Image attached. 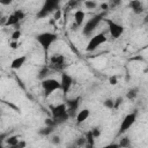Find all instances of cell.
<instances>
[{
  "mask_svg": "<svg viewBox=\"0 0 148 148\" xmlns=\"http://www.w3.org/2000/svg\"><path fill=\"white\" fill-rule=\"evenodd\" d=\"M51 114H52V118L54 119V121L57 123V125H60V124L67 121L71 117L67 111L66 103H60V104L51 106Z\"/></svg>",
  "mask_w": 148,
  "mask_h": 148,
  "instance_id": "6da1fadb",
  "label": "cell"
},
{
  "mask_svg": "<svg viewBox=\"0 0 148 148\" xmlns=\"http://www.w3.org/2000/svg\"><path fill=\"white\" fill-rule=\"evenodd\" d=\"M61 0H44V3L42 6V8L38 10V13L36 14L37 18H44L46 16H49L51 13H56L59 9Z\"/></svg>",
  "mask_w": 148,
  "mask_h": 148,
  "instance_id": "7a4b0ae2",
  "label": "cell"
},
{
  "mask_svg": "<svg viewBox=\"0 0 148 148\" xmlns=\"http://www.w3.org/2000/svg\"><path fill=\"white\" fill-rule=\"evenodd\" d=\"M36 40L42 46V49L44 50V52H47L50 50L51 45L57 40V34L50 32V31L40 32V34H38L36 36Z\"/></svg>",
  "mask_w": 148,
  "mask_h": 148,
  "instance_id": "3957f363",
  "label": "cell"
},
{
  "mask_svg": "<svg viewBox=\"0 0 148 148\" xmlns=\"http://www.w3.org/2000/svg\"><path fill=\"white\" fill-rule=\"evenodd\" d=\"M42 88H43L44 96L49 97L52 92H54L56 90H59L61 88V84H60V81H58L57 79L46 77L42 80Z\"/></svg>",
  "mask_w": 148,
  "mask_h": 148,
  "instance_id": "277c9868",
  "label": "cell"
},
{
  "mask_svg": "<svg viewBox=\"0 0 148 148\" xmlns=\"http://www.w3.org/2000/svg\"><path fill=\"white\" fill-rule=\"evenodd\" d=\"M102 20H103V14H97V15L92 16L91 18H89L82 28V34L84 36H90L92 34V31L98 27V24L101 23Z\"/></svg>",
  "mask_w": 148,
  "mask_h": 148,
  "instance_id": "5b68a950",
  "label": "cell"
},
{
  "mask_svg": "<svg viewBox=\"0 0 148 148\" xmlns=\"http://www.w3.org/2000/svg\"><path fill=\"white\" fill-rule=\"evenodd\" d=\"M105 42H106L105 35H104L103 32H99V34L92 36V37L89 39V42H88V44H87V47H86V51H87V52H92V51H95L96 49H98L102 44H104Z\"/></svg>",
  "mask_w": 148,
  "mask_h": 148,
  "instance_id": "8992f818",
  "label": "cell"
},
{
  "mask_svg": "<svg viewBox=\"0 0 148 148\" xmlns=\"http://www.w3.org/2000/svg\"><path fill=\"white\" fill-rule=\"evenodd\" d=\"M135 120H136V112H131V113L126 114V116L124 117V119L121 120V123H120L118 134H124V133H126V132L134 125Z\"/></svg>",
  "mask_w": 148,
  "mask_h": 148,
  "instance_id": "52a82bcc",
  "label": "cell"
},
{
  "mask_svg": "<svg viewBox=\"0 0 148 148\" xmlns=\"http://www.w3.org/2000/svg\"><path fill=\"white\" fill-rule=\"evenodd\" d=\"M105 22L109 27V32L113 38H118L124 34V27L121 24H119L112 20H109V18H106Z\"/></svg>",
  "mask_w": 148,
  "mask_h": 148,
  "instance_id": "ba28073f",
  "label": "cell"
},
{
  "mask_svg": "<svg viewBox=\"0 0 148 148\" xmlns=\"http://www.w3.org/2000/svg\"><path fill=\"white\" fill-rule=\"evenodd\" d=\"M50 68L61 71L65 67V57L62 54H53L50 58Z\"/></svg>",
  "mask_w": 148,
  "mask_h": 148,
  "instance_id": "9c48e42d",
  "label": "cell"
},
{
  "mask_svg": "<svg viewBox=\"0 0 148 148\" xmlns=\"http://www.w3.org/2000/svg\"><path fill=\"white\" fill-rule=\"evenodd\" d=\"M73 82H74V80H73V77H72L69 74H67V73H62V74H61V79H60L61 88H60V89L62 90L64 95H66V94L69 91L71 87L73 86Z\"/></svg>",
  "mask_w": 148,
  "mask_h": 148,
  "instance_id": "30bf717a",
  "label": "cell"
},
{
  "mask_svg": "<svg viewBox=\"0 0 148 148\" xmlns=\"http://www.w3.org/2000/svg\"><path fill=\"white\" fill-rule=\"evenodd\" d=\"M80 102H81V97H75V98H71V99H67L66 101V105H67V111L69 113V116L72 117L73 114H75V111L79 109V105H80Z\"/></svg>",
  "mask_w": 148,
  "mask_h": 148,
  "instance_id": "8fae6325",
  "label": "cell"
},
{
  "mask_svg": "<svg viewBox=\"0 0 148 148\" xmlns=\"http://www.w3.org/2000/svg\"><path fill=\"white\" fill-rule=\"evenodd\" d=\"M128 6L134 14H141L143 12V5L140 0H131Z\"/></svg>",
  "mask_w": 148,
  "mask_h": 148,
  "instance_id": "7c38bea8",
  "label": "cell"
},
{
  "mask_svg": "<svg viewBox=\"0 0 148 148\" xmlns=\"http://www.w3.org/2000/svg\"><path fill=\"white\" fill-rule=\"evenodd\" d=\"M27 61V57L25 56H20L17 58H15L12 64H10V68L12 69H20L21 67H23V65L25 64Z\"/></svg>",
  "mask_w": 148,
  "mask_h": 148,
  "instance_id": "4fadbf2b",
  "label": "cell"
},
{
  "mask_svg": "<svg viewBox=\"0 0 148 148\" xmlns=\"http://www.w3.org/2000/svg\"><path fill=\"white\" fill-rule=\"evenodd\" d=\"M89 116H90V111L88 109H82L76 114V123L77 124H82L83 121H86L89 118Z\"/></svg>",
  "mask_w": 148,
  "mask_h": 148,
  "instance_id": "5bb4252c",
  "label": "cell"
},
{
  "mask_svg": "<svg viewBox=\"0 0 148 148\" xmlns=\"http://www.w3.org/2000/svg\"><path fill=\"white\" fill-rule=\"evenodd\" d=\"M84 17H86V14L83 10L81 9H77L75 13H74V22L77 27H81L83 24V21H84Z\"/></svg>",
  "mask_w": 148,
  "mask_h": 148,
  "instance_id": "9a60e30c",
  "label": "cell"
},
{
  "mask_svg": "<svg viewBox=\"0 0 148 148\" xmlns=\"http://www.w3.org/2000/svg\"><path fill=\"white\" fill-rule=\"evenodd\" d=\"M6 142H7V145H8L9 147L16 148L17 143L20 142V140H18V136H17V135H12V136H8V138L6 139Z\"/></svg>",
  "mask_w": 148,
  "mask_h": 148,
  "instance_id": "2e32d148",
  "label": "cell"
},
{
  "mask_svg": "<svg viewBox=\"0 0 148 148\" xmlns=\"http://www.w3.org/2000/svg\"><path fill=\"white\" fill-rule=\"evenodd\" d=\"M20 23V20L15 16V14L13 13V14H10L8 17H7V21H6V25H17Z\"/></svg>",
  "mask_w": 148,
  "mask_h": 148,
  "instance_id": "e0dca14e",
  "label": "cell"
},
{
  "mask_svg": "<svg viewBox=\"0 0 148 148\" xmlns=\"http://www.w3.org/2000/svg\"><path fill=\"white\" fill-rule=\"evenodd\" d=\"M50 66H44V67H42L40 69H39V73H38V79H40V80H44V79H46V76L49 75V73H50Z\"/></svg>",
  "mask_w": 148,
  "mask_h": 148,
  "instance_id": "ac0fdd59",
  "label": "cell"
},
{
  "mask_svg": "<svg viewBox=\"0 0 148 148\" xmlns=\"http://www.w3.org/2000/svg\"><path fill=\"white\" fill-rule=\"evenodd\" d=\"M86 139H87V146L88 147H91V146H94V143H95V136H94V134H92V132H91V130L90 131H88L87 133H86Z\"/></svg>",
  "mask_w": 148,
  "mask_h": 148,
  "instance_id": "d6986e66",
  "label": "cell"
},
{
  "mask_svg": "<svg viewBox=\"0 0 148 148\" xmlns=\"http://www.w3.org/2000/svg\"><path fill=\"white\" fill-rule=\"evenodd\" d=\"M138 92H139L138 88H131V89H128V91L126 92V97H127L128 99H134V98L138 96Z\"/></svg>",
  "mask_w": 148,
  "mask_h": 148,
  "instance_id": "ffe728a7",
  "label": "cell"
},
{
  "mask_svg": "<svg viewBox=\"0 0 148 148\" xmlns=\"http://www.w3.org/2000/svg\"><path fill=\"white\" fill-rule=\"evenodd\" d=\"M53 128H54V127H52V126H47V125H46V127H44V128H42V130L39 131V134L46 136V135H49V134H51V133L53 132Z\"/></svg>",
  "mask_w": 148,
  "mask_h": 148,
  "instance_id": "44dd1931",
  "label": "cell"
},
{
  "mask_svg": "<svg viewBox=\"0 0 148 148\" xmlns=\"http://www.w3.org/2000/svg\"><path fill=\"white\" fill-rule=\"evenodd\" d=\"M103 104H104V106L105 108H108V109H114V101L112 99V98H108V99H105L104 102H103Z\"/></svg>",
  "mask_w": 148,
  "mask_h": 148,
  "instance_id": "7402d4cb",
  "label": "cell"
},
{
  "mask_svg": "<svg viewBox=\"0 0 148 148\" xmlns=\"http://www.w3.org/2000/svg\"><path fill=\"white\" fill-rule=\"evenodd\" d=\"M84 6H86V8L87 9H94V8H96V2L95 1H92V0H86L84 2Z\"/></svg>",
  "mask_w": 148,
  "mask_h": 148,
  "instance_id": "603a6c76",
  "label": "cell"
},
{
  "mask_svg": "<svg viewBox=\"0 0 148 148\" xmlns=\"http://www.w3.org/2000/svg\"><path fill=\"white\" fill-rule=\"evenodd\" d=\"M130 145H131V141H130V139H128L127 136L120 139V141H119V143H118L119 147H128Z\"/></svg>",
  "mask_w": 148,
  "mask_h": 148,
  "instance_id": "cb8c5ba5",
  "label": "cell"
},
{
  "mask_svg": "<svg viewBox=\"0 0 148 148\" xmlns=\"http://www.w3.org/2000/svg\"><path fill=\"white\" fill-rule=\"evenodd\" d=\"M14 14H15V16L20 20V21H22L24 17H25V14H24V12H22L21 9H15L14 10Z\"/></svg>",
  "mask_w": 148,
  "mask_h": 148,
  "instance_id": "d4e9b609",
  "label": "cell"
},
{
  "mask_svg": "<svg viewBox=\"0 0 148 148\" xmlns=\"http://www.w3.org/2000/svg\"><path fill=\"white\" fill-rule=\"evenodd\" d=\"M21 37V31L18 29H16L13 34H12V40H18Z\"/></svg>",
  "mask_w": 148,
  "mask_h": 148,
  "instance_id": "484cf974",
  "label": "cell"
},
{
  "mask_svg": "<svg viewBox=\"0 0 148 148\" xmlns=\"http://www.w3.org/2000/svg\"><path fill=\"white\" fill-rule=\"evenodd\" d=\"M76 145L80 146V147L87 145V139H86V136H83V138H79V139L76 140Z\"/></svg>",
  "mask_w": 148,
  "mask_h": 148,
  "instance_id": "4316f807",
  "label": "cell"
},
{
  "mask_svg": "<svg viewBox=\"0 0 148 148\" xmlns=\"http://www.w3.org/2000/svg\"><path fill=\"white\" fill-rule=\"evenodd\" d=\"M91 132H92V134H94V136L95 138H98L99 135H101V128L99 127H94V128H91Z\"/></svg>",
  "mask_w": 148,
  "mask_h": 148,
  "instance_id": "83f0119b",
  "label": "cell"
},
{
  "mask_svg": "<svg viewBox=\"0 0 148 148\" xmlns=\"http://www.w3.org/2000/svg\"><path fill=\"white\" fill-rule=\"evenodd\" d=\"M79 2H80V0H69L68 7H69V8H74V7H76V6L79 5Z\"/></svg>",
  "mask_w": 148,
  "mask_h": 148,
  "instance_id": "f1b7e54d",
  "label": "cell"
},
{
  "mask_svg": "<svg viewBox=\"0 0 148 148\" xmlns=\"http://www.w3.org/2000/svg\"><path fill=\"white\" fill-rule=\"evenodd\" d=\"M123 103V97H118L116 101H114V109L117 110L118 108H119V105Z\"/></svg>",
  "mask_w": 148,
  "mask_h": 148,
  "instance_id": "f546056e",
  "label": "cell"
},
{
  "mask_svg": "<svg viewBox=\"0 0 148 148\" xmlns=\"http://www.w3.org/2000/svg\"><path fill=\"white\" fill-rule=\"evenodd\" d=\"M52 143H53V145H59V143H60V138H59L58 135L53 136V138H52Z\"/></svg>",
  "mask_w": 148,
  "mask_h": 148,
  "instance_id": "4dcf8cb0",
  "label": "cell"
},
{
  "mask_svg": "<svg viewBox=\"0 0 148 148\" xmlns=\"http://www.w3.org/2000/svg\"><path fill=\"white\" fill-rule=\"evenodd\" d=\"M9 45H10V47H12V49H14V50H15V49H17L18 43H17V40H13V42H10V44H9Z\"/></svg>",
  "mask_w": 148,
  "mask_h": 148,
  "instance_id": "1f68e13d",
  "label": "cell"
},
{
  "mask_svg": "<svg viewBox=\"0 0 148 148\" xmlns=\"http://www.w3.org/2000/svg\"><path fill=\"white\" fill-rule=\"evenodd\" d=\"M13 2V0H0V3L3 5V6H8Z\"/></svg>",
  "mask_w": 148,
  "mask_h": 148,
  "instance_id": "d6a6232c",
  "label": "cell"
},
{
  "mask_svg": "<svg viewBox=\"0 0 148 148\" xmlns=\"http://www.w3.org/2000/svg\"><path fill=\"white\" fill-rule=\"evenodd\" d=\"M109 81H110V83L113 84V86L117 84V77H116V76H111V77L109 79Z\"/></svg>",
  "mask_w": 148,
  "mask_h": 148,
  "instance_id": "836d02e7",
  "label": "cell"
},
{
  "mask_svg": "<svg viewBox=\"0 0 148 148\" xmlns=\"http://www.w3.org/2000/svg\"><path fill=\"white\" fill-rule=\"evenodd\" d=\"M25 146H27V143H25L24 141H20V142L17 143L16 148H23V147H25Z\"/></svg>",
  "mask_w": 148,
  "mask_h": 148,
  "instance_id": "e575fe53",
  "label": "cell"
},
{
  "mask_svg": "<svg viewBox=\"0 0 148 148\" xmlns=\"http://www.w3.org/2000/svg\"><path fill=\"white\" fill-rule=\"evenodd\" d=\"M101 8H102L103 10H106V9L109 8V3H102V5H101Z\"/></svg>",
  "mask_w": 148,
  "mask_h": 148,
  "instance_id": "d590c367",
  "label": "cell"
},
{
  "mask_svg": "<svg viewBox=\"0 0 148 148\" xmlns=\"http://www.w3.org/2000/svg\"><path fill=\"white\" fill-rule=\"evenodd\" d=\"M54 17H56V20H58V18L60 17V10H59V9H58V10L54 13Z\"/></svg>",
  "mask_w": 148,
  "mask_h": 148,
  "instance_id": "8d00e7d4",
  "label": "cell"
}]
</instances>
